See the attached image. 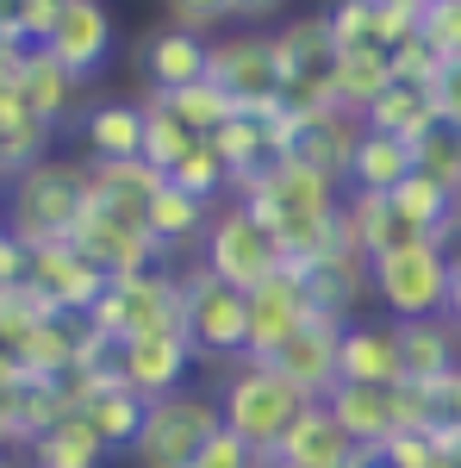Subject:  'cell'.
Returning <instances> with one entry per match:
<instances>
[{
    "label": "cell",
    "mask_w": 461,
    "mask_h": 468,
    "mask_svg": "<svg viewBox=\"0 0 461 468\" xmlns=\"http://www.w3.org/2000/svg\"><path fill=\"white\" fill-rule=\"evenodd\" d=\"M50 63H63L69 75L81 81H94V75L112 63V13L107 0H69V6H57V26L50 37L37 44Z\"/></svg>",
    "instance_id": "5bb4252c"
},
{
    "label": "cell",
    "mask_w": 461,
    "mask_h": 468,
    "mask_svg": "<svg viewBox=\"0 0 461 468\" xmlns=\"http://www.w3.org/2000/svg\"><path fill=\"white\" fill-rule=\"evenodd\" d=\"M6 181H13V176H6V169H0V200H6Z\"/></svg>",
    "instance_id": "816d5d0a"
},
{
    "label": "cell",
    "mask_w": 461,
    "mask_h": 468,
    "mask_svg": "<svg viewBox=\"0 0 461 468\" xmlns=\"http://www.w3.org/2000/svg\"><path fill=\"white\" fill-rule=\"evenodd\" d=\"M0 468H13V456H0Z\"/></svg>",
    "instance_id": "11a10c76"
},
{
    "label": "cell",
    "mask_w": 461,
    "mask_h": 468,
    "mask_svg": "<svg viewBox=\"0 0 461 468\" xmlns=\"http://www.w3.org/2000/svg\"><path fill=\"white\" fill-rule=\"evenodd\" d=\"M231 13H237V26L262 32L268 19H281V13H287V0H231Z\"/></svg>",
    "instance_id": "bcb514c9"
},
{
    "label": "cell",
    "mask_w": 461,
    "mask_h": 468,
    "mask_svg": "<svg viewBox=\"0 0 461 468\" xmlns=\"http://www.w3.org/2000/svg\"><path fill=\"white\" fill-rule=\"evenodd\" d=\"M26 94H19V75H13V81H0V125H13V119H26Z\"/></svg>",
    "instance_id": "7dc6e473"
},
{
    "label": "cell",
    "mask_w": 461,
    "mask_h": 468,
    "mask_svg": "<svg viewBox=\"0 0 461 468\" xmlns=\"http://www.w3.org/2000/svg\"><path fill=\"white\" fill-rule=\"evenodd\" d=\"M256 463H262V456H256L237 431H218L213 443L200 450V463H194V468H256Z\"/></svg>",
    "instance_id": "7bdbcfd3"
},
{
    "label": "cell",
    "mask_w": 461,
    "mask_h": 468,
    "mask_svg": "<svg viewBox=\"0 0 461 468\" xmlns=\"http://www.w3.org/2000/svg\"><path fill=\"white\" fill-rule=\"evenodd\" d=\"M213 394H218L225 431H237L256 456H275L281 437L299 425V412L312 406V394H299L275 362H256V356L231 362V368L213 381Z\"/></svg>",
    "instance_id": "3957f363"
},
{
    "label": "cell",
    "mask_w": 461,
    "mask_h": 468,
    "mask_svg": "<svg viewBox=\"0 0 461 468\" xmlns=\"http://www.w3.org/2000/svg\"><path fill=\"white\" fill-rule=\"evenodd\" d=\"M143 94L131 101H112V94H94V107L81 119V156L88 163H131L143 156Z\"/></svg>",
    "instance_id": "44dd1931"
},
{
    "label": "cell",
    "mask_w": 461,
    "mask_h": 468,
    "mask_svg": "<svg viewBox=\"0 0 461 468\" xmlns=\"http://www.w3.org/2000/svg\"><path fill=\"white\" fill-rule=\"evenodd\" d=\"M361 119H368V132H387V138H405V144H418L424 132L443 125V119H436V101H430V88H405V81H393Z\"/></svg>",
    "instance_id": "f546056e"
},
{
    "label": "cell",
    "mask_w": 461,
    "mask_h": 468,
    "mask_svg": "<svg viewBox=\"0 0 461 468\" xmlns=\"http://www.w3.org/2000/svg\"><path fill=\"white\" fill-rule=\"evenodd\" d=\"M143 112H150V119H143V163L169 176V169H175V163L200 144V138H194V132H187V125H181L175 112L156 101V94H143Z\"/></svg>",
    "instance_id": "836d02e7"
},
{
    "label": "cell",
    "mask_w": 461,
    "mask_h": 468,
    "mask_svg": "<svg viewBox=\"0 0 461 468\" xmlns=\"http://www.w3.org/2000/svg\"><path fill=\"white\" fill-rule=\"evenodd\" d=\"M275 463H281V468H368V450L330 419L324 399H312V406L299 412V425L281 437Z\"/></svg>",
    "instance_id": "ac0fdd59"
},
{
    "label": "cell",
    "mask_w": 461,
    "mask_h": 468,
    "mask_svg": "<svg viewBox=\"0 0 461 468\" xmlns=\"http://www.w3.org/2000/svg\"><path fill=\"white\" fill-rule=\"evenodd\" d=\"M424 44H436L449 63L461 57V0H430V13H424Z\"/></svg>",
    "instance_id": "60d3db41"
},
{
    "label": "cell",
    "mask_w": 461,
    "mask_h": 468,
    "mask_svg": "<svg viewBox=\"0 0 461 468\" xmlns=\"http://www.w3.org/2000/svg\"><path fill=\"white\" fill-rule=\"evenodd\" d=\"M399 350H405V381H443L461 368V331L449 319L399 324Z\"/></svg>",
    "instance_id": "4316f807"
},
{
    "label": "cell",
    "mask_w": 461,
    "mask_h": 468,
    "mask_svg": "<svg viewBox=\"0 0 461 468\" xmlns=\"http://www.w3.org/2000/svg\"><path fill=\"white\" fill-rule=\"evenodd\" d=\"M337 375L350 388H399L405 381V350H399V319H350L343 324V350Z\"/></svg>",
    "instance_id": "2e32d148"
},
{
    "label": "cell",
    "mask_w": 461,
    "mask_h": 468,
    "mask_svg": "<svg viewBox=\"0 0 461 468\" xmlns=\"http://www.w3.org/2000/svg\"><path fill=\"white\" fill-rule=\"evenodd\" d=\"M26 262H32V250L0 225V293H6V288H26Z\"/></svg>",
    "instance_id": "ee69618b"
},
{
    "label": "cell",
    "mask_w": 461,
    "mask_h": 468,
    "mask_svg": "<svg viewBox=\"0 0 461 468\" xmlns=\"http://www.w3.org/2000/svg\"><path fill=\"white\" fill-rule=\"evenodd\" d=\"M107 344H131L150 331H181V269H143L107 282L100 306L88 313Z\"/></svg>",
    "instance_id": "9c48e42d"
},
{
    "label": "cell",
    "mask_w": 461,
    "mask_h": 468,
    "mask_svg": "<svg viewBox=\"0 0 461 468\" xmlns=\"http://www.w3.org/2000/svg\"><path fill=\"white\" fill-rule=\"evenodd\" d=\"M449 269L456 256L443 250L436 238H405L368 262V288L381 300V313L399 324H418V319H443L449 306Z\"/></svg>",
    "instance_id": "277c9868"
},
{
    "label": "cell",
    "mask_w": 461,
    "mask_h": 468,
    "mask_svg": "<svg viewBox=\"0 0 461 468\" xmlns=\"http://www.w3.org/2000/svg\"><path fill=\"white\" fill-rule=\"evenodd\" d=\"M430 101H436V119L443 125H461V57L443 69V81L430 88Z\"/></svg>",
    "instance_id": "f6af8a7d"
},
{
    "label": "cell",
    "mask_w": 461,
    "mask_h": 468,
    "mask_svg": "<svg viewBox=\"0 0 461 468\" xmlns=\"http://www.w3.org/2000/svg\"><path fill=\"white\" fill-rule=\"evenodd\" d=\"M412 156H418V176L443 181L449 194H461V150H456V132H449V125L424 132V138L412 144Z\"/></svg>",
    "instance_id": "8d00e7d4"
},
{
    "label": "cell",
    "mask_w": 461,
    "mask_h": 468,
    "mask_svg": "<svg viewBox=\"0 0 461 468\" xmlns=\"http://www.w3.org/2000/svg\"><path fill=\"white\" fill-rule=\"evenodd\" d=\"M268 44H275V69H281V88H287V81H299V75H324L330 63H337V37H330V19H324V6L281 19V26L268 32Z\"/></svg>",
    "instance_id": "603a6c76"
},
{
    "label": "cell",
    "mask_w": 461,
    "mask_h": 468,
    "mask_svg": "<svg viewBox=\"0 0 461 468\" xmlns=\"http://www.w3.org/2000/svg\"><path fill=\"white\" fill-rule=\"evenodd\" d=\"M418 169V156H412V144L405 138H387V132H368L361 138V150H355V163H350V194H393L399 181Z\"/></svg>",
    "instance_id": "83f0119b"
},
{
    "label": "cell",
    "mask_w": 461,
    "mask_h": 468,
    "mask_svg": "<svg viewBox=\"0 0 461 468\" xmlns=\"http://www.w3.org/2000/svg\"><path fill=\"white\" fill-rule=\"evenodd\" d=\"M57 6H69V0H57Z\"/></svg>",
    "instance_id": "9f6ffc18"
},
{
    "label": "cell",
    "mask_w": 461,
    "mask_h": 468,
    "mask_svg": "<svg viewBox=\"0 0 461 468\" xmlns=\"http://www.w3.org/2000/svg\"><path fill=\"white\" fill-rule=\"evenodd\" d=\"M26 50H32V44H19L13 32H0V81H13V75H19V63H26Z\"/></svg>",
    "instance_id": "c3c4849f"
},
{
    "label": "cell",
    "mask_w": 461,
    "mask_h": 468,
    "mask_svg": "<svg viewBox=\"0 0 461 468\" xmlns=\"http://www.w3.org/2000/svg\"><path fill=\"white\" fill-rule=\"evenodd\" d=\"M218 431H225L218 394L200 388V381H187V388H175V394L150 399V419H143L138 443L125 450V463L131 468H194L200 450H206Z\"/></svg>",
    "instance_id": "5b68a950"
},
{
    "label": "cell",
    "mask_w": 461,
    "mask_h": 468,
    "mask_svg": "<svg viewBox=\"0 0 461 468\" xmlns=\"http://www.w3.org/2000/svg\"><path fill=\"white\" fill-rule=\"evenodd\" d=\"M69 244L88 256V262H100L107 282L143 275V269H175L169 250L156 244L150 218L131 213V207H119V200H107V194H94V187H88V207H81V218H75Z\"/></svg>",
    "instance_id": "ba28073f"
},
{
    "label": "cell",
    "mask_w": 461,
    "mask_h": 468,
    "mask_svg": "<svg viewBox=\"0 0 461 468\" xmlns=\"http://www.w3.org/2000/svg\"><path fill=\"white\" fill-rule=\"evenodd\" d=\"M449 69V57L424 44V37H405V44H393V81H405V88H436Z\"/></svg>",
    "instance_id": "74e56055"
},
{
    "label": "cell",
    "mask_w": 461,
    "mask_h": 468,
    "mask_svg": "<svg viewBox=\"0 0 461 468\" xmlns=\"http://www.w3.org/2000/svg\"><path fill=\"white\" fill-rule=\"evenodd\" d=\"M424 13H430V0H374V37H381V50L418 37L424 32Z\"/></svg>",
    "instance_id": "ab89813d"
},
{
    "label": "cell",
    "mask_w": 461,
    "mask_h": 468,
    "mask_svg": "<svg viewBox=\"0 0 461 468\" xmlns=\"http://www.w3.org/2000/svg\"><path fill=\"white\" fill-rule=\"evenodd\" d=\"M81 412H88V425H94V431L107 437L112 456H125V450L138 443L143 419H150V399L131 394L125 381H107V388H94V394H88V406H81Z\"/></svg>",
    "instance_id": "f1b7e54d"
},
{
    "label": "cell",
    "mask_w": 461,
    "mask_h": 468,
    "mask_svg": "<svg viewBox=\"0 0 461 468\" xmlns=\"http://www.w3.org/2000/svg\"><path fill=\"white\" fill-rule=\"evenodd\" d=\"M449 256H456V269H449V306H443V319L461 331V238L449 244Z\"/></svg>",
    "instance_id": "681fc988"
},
{
    "label": "cell",
    "mask_w": 461,
    "mask_h": 468,
    "mask_svg": "<svg viewBox=\"0 0 461 468\" xmlns=\"http://www.w3.org/2000/svg\"><path fill=\"white\" fill-rule=\"evenodd\" d=\"M169 181H175L181 194L206 200V207H225V200H231V181H237V176H231V169H225V156H218V150L200 138V144H194V150L175 163V169H169Z\"/></svg>",
    "instance_id": "1f68e13d"
},
{
    "label": "cell",
    "mask_w": 461,
    "mask_h": 468,
    "mask_svg": "<svg viewBox=\"0 0 461 468\" xmlns=\"http://www.w3.org/2000/svg\"><path fill=\"white\" fill-rule=\"evenodd\" d=\"M312 319H319V306H312V293H306V275H299V262H287L281 275H268L262 288H249V356L268 362Z\"/></svg>",
    "instance_id": "8fae6325"
},
{
    "label": "cell",
    "mask_w": 461,
    "mask_h": 468,
    "mask_svg": "<svg viewBox=\"0 0 461 468\" xmlns=\"http://www.w3.org/2000/svg\"><path fill=\"white\" fill-rule=\"evenodd\" d=\"M162 169H150L143 156L131 163H94V194H107L119 207H131V213H150V200H156V187H162Z\"/></svg>",
    "instance_id": "d6a6232c"
},
{
    "label": "cell",
    "mask_w": 461,
    "mask_h": 468,
    "mask_svg": "<svg viewBox=\"0 0 461 468\" xmlns=\"http://www.w3.org/2000/svg\"><path fill=\"white\" fill-rule=\"evenodd\" d=\"M206 144H213L218 156H225V169H231L237 181H244V176H256V169H268V163H275V150H268V132H262L256 119H244V112H237L231 125H218V132L206 138Z\"/></svg>",
    "instance_id": "e575fe53"
},
{
    "label": "cell",
    "mask_w": 461,
    "mask_h": 468,
    "mask_svg": "<svg viewBox=\"0 0 461 468\" xmlns=\"http://www.w3.org/2000/svg\"><path fill=\"white\" fill-rule=\"evenodd\" d=\"M231 194L281 238L287 256L306 262V256H324L337 244V218H343V194L350 187L330 181L324 169H312V163H299V156H275L268 169L231 181Z\"/></svg>",
    "instance_id": "6da1fadb"
},
{
    "label": "cell",
    "mask_w": 461,
    "mask_h": 468,
    "mask_svg": "<svg viewBox=\"0 0 461 468\" xmlns=\"http://www.w3.org/2000/svg\"><path fill=\"white\" fill-rule=\"evenodd\" d=\"M381 456L393 468H436V443H430V431H399L381 443Z\"/></svg>",
    "instance_id": "b9f144b4"
},
{
    "label": "cell",
    "mask_w": 461,
    "mask_h": 468,
    "mask_svg": "<svg viewBox=\"0 0 461 468\" xmlns=\"http://www.w3.org/2000/svg\"><path fill=\"white\" fill-rule=\"evenodd\" d=\"M368 468H393V463H387V456H368Z\"/></svg>",
    "instance_id": "f907efd6"
},
{
    "label": "cell",
    "mask_w": 461,
    "mask_h": 468,
    "mask_svg": "<svg viewBox=\"0 0 461 468\" xmlns=\"http://www.w3.org/2000/svg\"><path fill=\"white\" fill-rule=\"evenodd\" d=\"M449 132H456V150H461V125H449Z\"/></svg>",
    "instance_id": "db71d44e"
},
{
    "label": "cell",
    "mask_w": 461,
    "mask_h": 468,
    "mask_svg": "<svg viewBox=\"0 0 461 468\" xmlns=\"http://www.w3.org/2000/svg\"><path fill=\"white\" fill-rule=\"evenodd\" d=\"M107 437L88 425V412H69V419H57L44 437L26 443V463L32 468H107Z\"/></svg>",
    "instance_id": "d4e9b609"
},
{
    "label": "cell",
    "mask_w": 461,
    "mask_h": 468,
    "mask_svg": "<svg viewBox=\"0 0 461 468\" xmlns=\"http://www.w3.org/2000/svg\"><path fill=\"white\" fill-rule=\"evenodd\" d=\"M181 337L194 344L200 362H218V368L244 362L249 356V293L206 275L200 262H187L181 269Z\"/></svg>",
    "instance_id": "8992f818"
},
{
    "label": "cell",
    "mask_w": 461,
    "mask_h": 468,
    "mask_svg": "<svg viewBox=\"0 0 461 468\" xmlns=\"http://www.w3.org/2000/svg\"><path fill=\"white\" fill-rule=\"evenodd\" d=\"M206 81H218V88L237 101V112L275 101V94H281V69H275V44H268V32H249V26L218 32L213 50H206Z\"/></svg>",
    "instance_id": "30bf717a"
},
{
    "label": "cell",
    "mask_w": 461,
    "mask_h": 468,
    "mask_svg": "<svg viewBox=\"0 0 461 468\" xmlns=\"http://www.w3.org/2000/svg\"><path fill=\"white\" fill-rule=\"evenodd\" d=\"M206 275L218 282H231V288H262L268 275H281L293 256L281 250V238L262 225V218L249 213L244 200L231 194L225 207H213V225H206V238H200V256H194Z\"/></svg>",
    "instance_id": "52a82bcc"
},
{
    "label": "cell",
    "mask_w": 461,
    "mask_h": 468,
    "mask_svg": "<svg viewBox=\"0 0 461 468\" xmlns=\"http://www.w3.org/2000/svg\"><path fill=\"white\" fill-rule=\"evenodd\" d=\"M324 19H330V37H337V57L361 50V44H381L374 37V0H330Z\"/></svg>",
    "instance_id": "f35d334b"
},
{
    "label": "cell",
    "mask_w": 461,
    "mask_h": 468,
    "mask_svg": "<svg viewBox=\"0 0 461 468\" xmlns=\"http://www.w3.org/2000/svg\"><path fill=\"white\" fill-rule=\"evenodd\" d=\"M361 138H368V119H361V112L324 107V112H306V119H299L293 156L312 163V169H324L330 181H350V163H355V150H361Z\"/></svg>",
    "instance_id": "d6986e66"
},
{
    "label": "cell",
    "mask_w": 461,
    "mask_h": 468,
    "mask_svg": "<svg viewBox=\"0 0 461 468\" xmlns=\"http://www.w3.org/2000/svg\"><path fill=\"white\" fill-rule=\"evenodd\" d=\"M19 94H26V107L63 138L69 125H81L88 119V107H94V94H88V81L81 75H69L63 63H50L44 50H26V63H19Z\"/></svg>",
    "instance_id": "e0dca14e"
},
{
    "label": "cell",
    "mask_w": 461,
    "mask_h": 468,
    "mask_svg": "<svg viewBox=\"0 0 461 468\" xmlns=\"http://www.w3.org/2000/svg\"><path fill=\"white\" fill-rule=\"evenodd\" d=\"M194 344L181 337V331H150V337H131V344H112V375L143 399H162L187 388V375H194Z\"/></svg>",
    "instance_id": "7c38bea8"
},
{
    "label": "cell",
    "mask_w": 461,
    "mask_h": 468,
    "mask_svg": "<svg viewBox=\"0 0 461 468\" xmlns=\"http://www.w3.org/2000/svg\"><path fill=\"white\" fill-rule=\"evenodd\" d=\"M206 50H213V37H194V32H175V26H156V32L138 37L131 69H138L143 94H181V88L206 81Z\"/></svg>",
    "instance_id": "9a60e30c"
},
{
    "label": "cell",
    "mask_w": 461,
    "mask_h": 468,
    "mask_svg": "<svg viewBox=\"0 0 461 468\" xmlns=\"http://www.w3.org/2000/svg\"><path fill=\"white\" fill-rule=\"evenodd\" d=\"M324 406H330V419H337V425H343L368 456H381V443L405 431L399 388H350V381H337V388L324 394Z\"/></svg>",
    "instance_id": "ffe728a7"
},
{
    "label": "cell",
    "mask_w": 461,
    "mask_h": 468,
    "mask_svg": "<svg viewBox=\"0 0 461 468\" xmlns=\"http://www.w3.org/2000/svg\"><path fill=\"white\" fill-rule=\"evenodd\" d=\"M337 350H343V324L337 319H312L287 350H275V368H281L287 381L299 388V394H312V399H324L343 375H337Z\"/></svg>",
    "instance_id": "7402d4cb"
},
{
    "label": "cell",
    "mask_w": 461,
    "mask_h": 468,
    "mask_svg": "<svg viewBox=\"0 0 461 468\" xmlns=\"http://www.w3.org/2000/svg\"><path fill=\"white\" fill-rule=\"evenodd\" d=\"M88 187H94V163L50 150V156H37L32 169H19V176L6 181L0 225H6L26 250H37V244H69L75 218L88 207Z\"/></svg>",
    "instance_id": "7a4b0ae2"
},
{
    "label": "cell",
    "mask_w": 461,
    "mask_h": 468,
    "mask_svg": "<svg viewBox=\"0 0 461 468\" xmlns=\"http://www.w3.org/2000/svg\"><path fill=\"white\" fill-rule=\"evenodd\" d=\"M156 101L175 112L194 138H213L218 125H231V119H237V101H231L218 81H194V88H181V94H156Z\"/></svg>",
    "instance_id": "4dcf8cb0"
},
{
    "label": "cell",
    "mask_w": 461,
    "mask_h": 468,
    "mask_svg": "<svg viewBox=\"0 0 461 468\" xmlns=\"http://www.w3.org/2000/svg\"><path fill=\"white\" fill-rule=\"evenodd\" d=\"M13 468H32V463H26V456H13Z\"/></svg>",
    "instance_id": "f5cc1de1"
},
{
    "label": "cell",
    "mask_w": 461,
    "mask_h": 468,
    "mask_svg": "<svg viewBox=\"0 0 461 468\" xmlns=\"http://www.w3.org/2000/svg\"><path fill=\"white\" fill-rule=\"evenodd\" d=\"M412 231L399 225V213H393L387 194H343V218H337V244H350L355 256H374L393 250V244H405Z\"/></svg>",
    "instance_id": "cb8c5ba5"
},
{
    "label": "cell",
    "mask_w": 461,
    "mask_h": 468,
    "mask_svg": "<svg viewBox=\"0 0 461 468\" xmlns=\"http://www.w3.org/2000/svg\"><path fill=\"white\" fill-rule=\"evenodd\" d=\"M162 6V26H175V32H194V37H218L237 26V13H231V0H156Z\"/></svg>",
    "instance_id": "d590c367"
},
{
    "label": "cell",
    "mask_w": 461,
    "mask_h": 468,
    "mask_svg": "<svg viewBox=\"0 0 461 468\" xmlns=\"http://www.w3.org/2000/svg\"><path fill=\"white\" fill-rule=\"evenodd\" d=\"M387 88H393V50H381V44L343 50V57L330 63V94H337V107L368 112Z\"/></svg>",
    "instance_id": "484cf974"
},
{
    "label": "cell",
    "mask_w": 461,
    "mask_h": 468,
    "mask_svg": "<svg viewBox=\"0 0 461 468\" xmlns=\"http://www.w3.org/2000/svg\"><path fill=\"white\" fill-rule=\"evenodd\" d=\"M26 288L50 313H94L100 293H107V275H100V262H88L75 244H37L32 262H26Z\"/></svg>",
    "instance_id": "4fadbf2b"
}]
</instances>
